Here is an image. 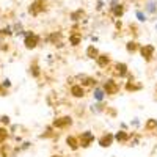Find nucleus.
Returning a JSON list of instances; mask_svg holds the SVG:
<instances>
[{
	"label": "nucleus",
	"mask_w": 157,
	"mask_h": 157,
	"mask_svg": "<svg viewBox=\"0 0 157 157\" xmlns=\"http://www.w3.org/2000/svg\"><path fill=\"white\" fill-rule=\"evenodd\" d=\"M101 86H102L104 91H105V96H109V98H113L116 94H120V91H121L120 82H118L116 78H113V77H109L104 82H101Z\"/></svg>",
	"instance_id": "nucleus-1"
},
{
	"label": "nucleus",
	"mask_w": 157,
	"mask_h": 157,
	"mask_svg": "<svg viewBox=\"0 0 157 157\" xmlns=\"http://www.w3.org/2000/svg\"><path fill=\"white\" fill-rule=\"evenodd\" d=\"M50 126L55 130H68L69 127L74 126V118L71 115H61V116H55L52 120Z\"/></svg>",
	"instance_id": "nucleus-2"
},
{
	"label": "nucleus",
	"mask_w": 157,
	"mask_h": 157,
	"mask_svg": "<svg viewBox=\"0 0 157 157\" xmlns=\"http://www.w3.org/2000/svg\"><path fill=\"white\" fill-rule=\"evenodd\" d=\"M109 72L112 74V77L113 78H126L127 77V74L130 72L129 71V66H127V63H124V61H115V63H112V66L109 68Z\"/></svg>",
	"instance_id": "nucleus-3"
},
{
	"label": "nucleus",
	"mask_w": 157,
	"mask_h": 157,
	"mask_svg": "<svg viewBox=\"0 0 157 157\" xmlns=\"http://www.w3.org/2000/svg\"><path fill=\"white\" fill-rule=\"evenodd\" d=\"M24 47L27 50H35L39 44H41V36L32 30H24Z\"/></svg>",
	"instance_id": "nucleus-4"
},
{
	"label": "nucleus",
	"mask_w": 157,
	"mask_h": 157,
	"mask_svg": "<svg viewBox=\"0 0 157 157\" xmlns=\"http://www.w3.org/2000/svg\"><path fill=\"white\" fill-rule=\"evenodd\" d=\"M75 80L80 83L88 93H91V90L93 88H96L98 85H99V80L96 77H93V75H86V74H77L75 75Z\"/></svg>",
	"instance_id": "nucleus-5"
},
{
	"label": "nucleus",
	"mask_w": 157,
	"mask_h": 157,
	"mask_svg": "<svg viewBox=\"0 0 157 157\" xmlns=\"http://www.w3.org/2000/svg\"><path fill=\"white\" fill-rule=\"evenodd\" d=\"M140 57L143 58V61L151 64L155 60V46L154 44H141L140 50H138Z\"/></svg>",
	"instance_id": "nucleus-6"
},
{
	"label": "nucleus",
	"mask_w": 157,
	"mask_h": 157,
	"mask_svg": "<svg viewBox=\"0 0 157 157\" xmlns=\"http://www.w3.org/2000/svg\"><path fill=\"white\" fill-rule=\"evenodd\" d=\"M126 78H127V82L124 83V91H126V93L134 94V93H138V91L143 90V83L137 80L134 74H130V72H129Z\"/></svg>",
	"instance_id": "nucleus-7"
},
{
	"label": "nucleus",
	"mask_w": 157,
	"mask_h": 157,
	"mask_svg": "<svg viewBox=\"0 0 157 157\" xmlns=\"http://www.w3.org/2000/svg\"><path fill=\"white\" fill-rule=\"evenodd\" d=\"M77 138H78V146L82 149H88L96 141V135L91 130H83V132H80L77 135Z\"/></svg>",
	"instance_id": "nucleus-8"
},
{
	"label": "nucleus",
	"mask_w": 157,
	"mask_h": 157,
	"mask_svg": "<svg viewBox=\"0 0 157 157\" xmlns=\"http://www.w3.org/2000/svg\"><path fill=\"white\" fill-rule=\"evenodd\" d=\"M44 11H47V2L46 0H33L29 6V14H32L33 17L43 14Z\"/></svg>",
	"instance_id": "nucleus-9"
},
{
	"label": "nucleus",
	"mask_w": 157,
	"mask_h": 157,
	"mask_svg": "<svg viewBox=\"0 0 157 157\" xmlns=\"http://www.w3.org/2000/svg\"><path fill=\"white\" fill-rule=\"evenodd\" d=\"M94 63H96V66H98L99 69L107 71V69L112 66L113 60H112V55H110V54H107V52H101V54L98 55V58L94 60Z\"/></svg>",
	"instance_id": "nucleus-10"
},
{
	"label": "nucleus",
	"mask_w": 157,
	"mask_h": 157,
	"mask_svg": "<svg viewBox=\"0 0 157 157\" xmlns=\"http://www.w3.org/2000/svg\"><path fill=\"white\" fill-rule=\"evenodd\" d=\"M68 91H69V96L74 98V99H83L88 96V91L80 85V83H72L68 86Z\"/></svg>",
	"instance_id": "nucleus-11"
},
{
	"label": "nucleus",
	"mask_w": 157,
	"mask_h": 157,
	"mask_svg": "<svg viewBox=\"0 0 157 157\" xmlns=\"http://www.w3.org/2000/svg\"><path fill=\"white\" fill-rule=\"evenodd\" d=\"M46 41H47L50 46H55L57 49H61V47H64L63 33H61V32H50V33L46 36Z\"/></svg>",
	"instance_id": "nucleus-12"
},
{
	"label": "nucleus",
	"mask_w": 157,
	"mask_h": 157,
	"mask_svg": "<svg viewBox=\"0 0 157 157\" xmlns=\"http://www.w3.org/2000/svg\"><path fill=\"white\" fill-rule=\"evenodd\" d=\"M29 75L32 78H36V80H38V78H41V75H43V69H41V66H39L38 57H35L29 63Z\"/></svg>",
	"instance_id": "nucleus-13"
},
{
	"label": "nucleus",
	"mask_w": 157,
	"mask_h": 157,
	"mask_svg": "<svg viewBox=\"0 0 157 157\" xmlns=\"http://www.w3.org/2000/svg\"><path fill=\"white\" fill-rule=\"evenodd\" d=\"M96 141H98V145H99L101 148L107 149V148L113 146V143H115V137H113V134H112V132H104V134H101V135L96 138Z\"/></svg>",
	"instance_id": "nucleus-14"
},
{
	"label": "nucleus",
	"mask_w": 157,
	"mask_h": 157,
	"mask_svg": "<svg viewBox=\"0 0 157 157\" xmlns=\"http://www.w3.org/2000/svg\"><path fill=\"white\" fill-rule=\"evenodd\" d=\"M110 13L115 19H121L126 13V6L124 3H118V2H112L110 3Z\"/></svg>",
	"instance_id": "nucleus-15"
},
{
	"label": "nucleus",
	"mask_w": 157,
	"mask_h": 157,
	"mask_svg": "<svg viewBox=\"0 0 157 157\" xmlns=\"http://www.w3.org/2000/svg\"><path fill=\"white\" fill-rule=\"evenodd\" d=\"M113 137H115V143H118V145H127L129 138H130V132L124 130V129H120L113 134Z\"/></svg>",
	"instance_id": "nucleus-16"
},
{
	"label": "nucleus",
	"mask_w": 157,
	"mask_h": 157,
	"mask_svg": "<svg viewBox=\"0 0 157 157\" xmlns=\"http://www.w3.org/2000/svg\"><path fill=\"white\" fill-rule=\"evenodd\" d=\"M55 137H58V132H57V130L52 127L50 124L46 126L44 130H43L41 134H39V138H41V140H54Z\"/></svg>",
	"instance_id": "nucleus-17"
},
{
	"label": "nucleus",
	"mask_w": 157,
	"mask_h": 157,
	"mask_svg": "<svg viewBox=\"0 0 157 157\" xmlns=\"http://www.w3.org/2000/svg\"><path fill=\"white\" fill-rule=\"evenodd\" d=\"M126 46V52L129 55H135V54H138V50H140V43L137 41V39H129V41L124 44Z\"/></svg>",
	"instance_id": "nucleus-18"
},
{
	"label": "nucleus",
	"mask_w": 157,
	"mask_h": 157,
	"mask_svg": "<svg viewBox=\"0 0 157 157\" xmlns=\"http://www.w3.org/2000/svg\"><path fill=\"white\" fill-rule=\"evenodd\" d=\"M82 39H83V36L80 32L71 30V33H69V46L71 47H78L82 44Z\"/></svg>",
	"instance_id": "nucleus-19"
},
{
	"label": "nucleus",
	"mask_w": 157,
	"mask_h": 157,
	"mask_svg": "<svg viewBox=\"0 0 157 157\" xmlns=\"http://www.w3.org/2000/svg\"><path fill=\"white\" fill-rule=\"evenodd\" d=\"M64 143H66V146H68L72 152H75V151L80 149V146H78V138H77V135H66V138H64Z\"/></svg>",
	"instance_id": "nucleus-20"
},
{
	"label": "nucleus",
	"mask_w": 157,
	"mask_h": 157,
	"mask_svg": "<svg viewBox=\"0 0 157 157\" xmlns=\"http://www.w3.org/2000/svg\"><path fill=\"white\" fill-rule=\"evenodd\" d=\"M91 96H93V99H94V102H102V101H105V91L102 90V86L101 85H98L96 88H93L91 90Z\"/></svg>",
	"instance_id": "nucleus-21"
},
{
	"label": "nucleus",
	"mask_w": 157,
	"mask_h": 157,
	"mask_svg": "<svg viewBox=\"0 0 157 157\" xmlns=\"http://www.w3.org/2000/svg\"><path fill=\"white\" fill-rule=\"evenodd\" d=\"M99 54H101V50H99L94 44H90V46H86V49H85V57H86L88 60H93V61H94Z\"/></svg>",
	"instance_id": "nucleus-22"
},
{
	"label": "nucleus",
	"mask_w": 157,
	"mask_h": 157,
	"mask_svg": "<svg viewBox=\"0 0 157 157\" xmlns=\"http://www.w3.org/2000/svg\"><path fill=\"white\" fill-rule=\"evenodd\" d=\"M107 105H109V104H107L105 101H102V102H94L93 105L90 107V112H91V113H94V115H101V113L105 112Z\"/></svg>",
	"instance_id": "nucleus-23"
},
{
	"label": "nucleus",
	"mask_w": 157,
	"mask_h": 157,
	"mask_svg": "<svg viewBox=\"0 0 157 157\" xmlns=\"http://www.w3.org/2000/svg\"><path fill=\"white\" fill-rule=\"evenodd\" d=\"M69 17H71L72 22H80V21H83V19L86 17V14H85V11H83L82 8H78V10H75V11L71 13Z\"/></svg>",
	"instance_id": "nucleus-24"
},
{
	"label": "nucleus",
	"mask_w": 157,
	"mask_h": 157,
	"mask_svg": "<svg viewBox=\"0 0 157 157\" xmlns=\"http://www.w3.org/2000/svg\"><path fill=\"white\" fill-rule=\"evenodd\" d=\"M143 129H145L146 132H157V120L155 118H149V120H146Z\"/></svg>",
	"instance_id": "nucleus-25"
},
{
	"label": "nucleus",
	"mask_w": 157,
	"mask_h": 157,
	"mask_svg": "<svg viewBox=\"0 0 157 157\" xmlns=\"http://www.w3.org/2000/svg\"><path fill=\"white\" fill-rule=\"evenodd\" d=\"M145 13L146 14H157V0H148L145 3Z\"/></svg>",
	"instance_id": "nucleus-26"
},
{
	"label": "nucleus",
	"mask_w": 157,
	"mask_h": 157,
	"mask_svg": "<svg viewBox=\"0 0 157 157\" xmlns=\"http://www.w3.org/2000/svg\"><path fill=\"white\" fill-rule=\"evenodd\" d=\"M11 137V130L6 127V126H0V145L6 143Z\"/></svg>",
	"instance_id": "nucleus-27"
},
{
	"label": "nucleus",
	"mask_w": 157,
	"mask_h": 157,
	"mask_svg": "<svg viewBox=\"0 0 157 157\" xmlns=\"http://www.w3.org/2000/svg\"><path fill=\"white\" fill-rule=\"evenodd\" d=\"M46 102H47L49 107H57L58 105V96H57L55 91H50V93L46 96Z\"/></svg>",
	"instance_id": "nucleus-28"
},
{
	"label": "nucleus",
	"mask_w": 157,
	"mask_h": 157,
	"mask_svg": "<svg viewBox=\"0 0 157 157\" xmlns=\"http://www.w3.org/2000/svg\"><path fill=\"white\" fill-rule=\"evenodd\" d=\"M0 157H13V148H11V145H6V143L0 145Z\"/></svg>",
	"instance_id": "nucleus-29"
},
{
	"label": "nucleus",
	"mask_w": 157,
	"mask_h": 157,
	"mask_svg": "<svg viewBox=\"0 0 157 157\" xmlns=\"http://www.w3.org/2000/svg\"><path fill=\"white\" fill-rule=\"evenodd\" d=\"M141 140V134H137V132H130V138H129V143L127 146H137Z\"/></svg>",
	"instance_id": "nucleus-30"
},
{
	"label": "nucleus",
	"mask_w": 157,
	"mask_h": 157,
	"mask_svg": "<svg viewBox=\"0 0 157 157\" xmlns=\"http://www.w3.org/2000/svg\"><path fill=\"white\" fill-rule=\"evenodd\" d=\"M13 33H14V32H13V27H11V25H6V27H2V29H0V38H3V39L10 38Z\"/></svg>",
	"instance_id": "nucleus-31"
},
{
	"label": "nucleus",
	"mask_w": 157,
	"mask_h": 157,
	"mask_svg": "<svg viewBox=\"0 0 157 157\" xmlns=\"http://www.w3.org/2000/svg\"><path fill=\"white\" fill-rule=\"evenodd\" d=\"M129 33L132 36V39H137L140 36V30L137 27V24H129Z\"/></svg>",
	"instance_id": "nucleus-32"
},
{
	"label": "nucleus",
	"mask_w": 157,
	"mask_h": 157,
	"mask_svg": "<svg viewBox=\"0 0 157 157\" xmlns=\"http://www.w3.org/2000/svg\"><path fill=\"white\" fill-rule=\"evenodd\" d=\"M104 115H107V118H112V120H115V118L118 116V110H116L115 107H112V105H107Z\"/></svg>",
	"instance_id": "nucleus-33"
},
{
	"label": "nucleus",
	"mask_w": 157,
	"mask_h": 157,
	"mask_svg": "<svg viewBox=\"0 0 157 157\" xmlns=\"http://www.w3.org/2000/svg\"><path fill=\"white\" fill-rule=\"evenodd\" d=\"M135 17H137L138 22H146L148 21V14H146L145 11H141V10H137L135 11Z\"/></svg>",
	"instance_id": "nucleus-34"
},
{
	"label": "nucleus",
	"mask_w": 157,
	"mask_h": 157,
	"mask_svg": "<svg viewBox=\"0 0 157 157\" xmlns=\"http://www.w3.org/2000/svg\"><path fill=\"white\" fill-rule=\"evenodd\" d=\"M10 50H11V44L6 43V39L2 38V41H0V52H3V54H8Z\"/></svg>",
	"instance_id": "nucleus-35"
},
{
	"label": "nucleus",
	"mask_w": 157,
	"mask_h": 157,
	"mask_svg": "<svg viewBox=\"0 0 157 157\" xmlns=\"http://www.w3.org/2000/svg\"><path fill=\"white\" fill-rule=\"evenodd\" d=\"M0 126L10 127V126H11V118H10L8 115H0Z\"/></svg>",
	"instance_id": "nucleus-36"
},
{
	"label": "nucleus",
	"mask_w": 157,
	"mask_h": 157,
	"mask_svg": "<svg viewBox=\"0 0 157 157\" xmlns=\"http://www.w3.org/2000/svg\"><path fill=\"white\" fill-rule=\"evenodd\" d=\"M0 96H2V98H5V96H10V90H8V88H5L2 83H0Z\"/></svg>",
	"instance_id": "nucleus-37"
},
{
	"label": "nucleus",
	"mask_w": 157,
	"mask_h": 157,
	"mask_svg": "<svg viewBox=\"0 0 157 157\" xmlns=\"http://www.w3.org/2000/svg\"><path fill=\"white\" fill-rule=\"evenodd\" d=\"M0 83H2V85H3L5 88H8V90H10V88L13 86V83H11V80H10V78H3V80L0 82Z\"/></svg>",
	"instance_id": "nucleus-38"
},
{
	"label": "nucleus",
	"mask_w": 157,
	"mask_h": 157,
	"mask_svg": "<svg viewBox=\"0 0 157 157\" xmlns=\"http://www.w3.org/2000/svg\"><path fill=\"white\" fill-rule=\"evenodd\" d=\"M115 29H116L118 32H123V22H121L120 19H116V22H115Z\"/></svg>",
	"instance_id": "nucleus-39"
},
{
	"label": "nucleus",
	"mask_w": 157,
	"mask_h": 157,
	"mask_svg": "<svg viewBox=\"0 0 157 157\" xmlns=\"http://www.w3.org/2000/svg\"><path fill=\"white\" fill-rule=\"evenodd\" d=\"M130 126H135V127H138V126H140V121H138L137 118H135V120H134L132 123H130Z\"/></svg>",
	"instance_id": "nucleus-40"
},
{
	"label": "nucleus",
	"mask_w": 157,
	"mask_h": 157,
	"mask_svg": "<svg viewBox=\"0 0 157 157\" xmlns=\"http://www.w3.org/2000/svg\"><path fill=\"white\" fill-rule=\"evenodd\" d=\"M98 10H102L104 8V2H98V6H96Z\"/></svg>",
	"instance_id": "nucleus-41"
},
{
	"label": "nucleus",
	"mask_w": 157,
	"mask_h": 157,
	"mask_svg": "<svg viewBox=\"0 0 157 157\" xmlns=\"http://www.w3.org/2000/svg\"><path fill=\"white\" fill-rule=\"evenodd\" d=\"M50 157H63V155H61V154H52Z\"/></svg>",
	"instance_id": "nucleus-42"
},
{
	"label": "nucleus",
	"mask_w": 157,
	"mask_h": 157,
	"mask_svg": "<svg viewBox=\"0 0 157 157\" xmlns=\"http://www.w3.org/2000/svg\"><path fill=\"white\" fill-rule=\"evenodd\" d=\"M155 19H157V14H155Z\"/></svg>",
	"instance_id": "nucleus-43"
},
{
	"label": "nucleus",
	"mask_w": 157,
	"mask_h": 157,
	"mask_svg": "<svg viewBox=\"0 0 157 157\" xmlns=\"http://www.w3.org/2000/svg\"><path fill=\"white\" fill-rule=\"evenodd\" d=\"M155 29H157V25H155Z\"/></svg>",
	"instance_id": "nucleus-44"
},
{
	"label": "nucleus",
	"mask_w": 157,
	"mask_h": 157,
	"mask_svg": "<svg viewBox=\"0 0 157 157\" xmlns=\"http://www.w3.org/2000/svg\"><path fill=\"white\" fill-rule=\"evenodd\" d=\"M63 157H64V155H63Z\"/></svg>",
	"instance_id": "nucleus-45"
}]
</instances>
